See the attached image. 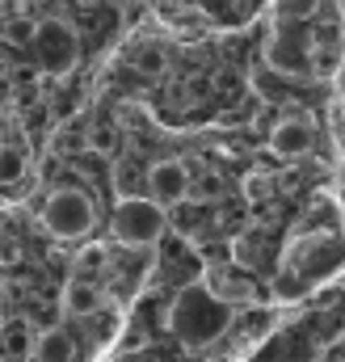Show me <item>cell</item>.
<instances>
[{
    "instance_id": "obj_14",
    "label": "cell",
    "mask_w": 345,
    "mask_h": 362,
    "mask_svg": "<svg viewBox=\"0 0 345 362\" xmlns=\"http://www.w3.org/2000/svg\"><path fill=\"white\" fill-rule=\"evenodd\" d=\"M135 68L148 72V76H160V72H165V51H160V47H144L139 59H135Z\"/></svg>"
},
{
    "instance_id": "obj_17",
    "label": "cell",
    "mask_w": 345,
    "mask_h": 362,
    "mask_svg": "<svg viewBox=\"0 0 345 362\" xmlns=\"http://www.w3.org/2000/svg\"><path fill=\"white\" fill-rule=\"evenodd\" d=\"M139 4H144V0H139Z\"/></svg>"
},
{
    "instance_id": "obj_11",
    "label": "cell",
    "mask_w": 345,
    "mask_h": 362,
    "mask_svg": "<svg viewBox=\"0 0 345 362\" xmlns=\"http://www.w3.org/2000/svg\"><path fill=\"white\" fill-rule=\"evenodd\" d=\"M34 30H38V21H30V17H13V21H4V38L8 42H17V47H30L34 42Z\"/></svg>"
},
{
    "instance_id": "obj_9",
    "label": "cell",
    "mask_w": 345,
    "mask_h": 362,
    "mask_svg": "<svg viewBox=\"0 0 345 362\" xmlns=\"http://www.w3.org/2000/svg\"><path fill=\"white\" fill-rule=\"evenodd\" d=\"M265 55H269V64L278 68V72H299L303 68V51L299 47H291V38H269V47H265Z\"/></svg>"
},
{
    "instance_id": "obj_2",
    "label": "cell",
    "mask_w": 345,
    "mask_h": 362,
    "mask_svg": "<svg viewBox=\"0 0 345 362\" xmlns=\"http://www.w3.org/2000/svg\"><path fill=\"white\" fill-rule=\"evenodd\" d=\"M165 206L152 194H135V198H118V211L110 219V232L118 245L127 249H152L165 236Z\"/></svg>"
},
{
    "instance_id": "obj_3",
    "label": "cell",
    "mask_w": 345,
    "mask_h": 362,
    "mask_svg": "<svg viewBox=\"0 0 345 362\" xmlns=\"http://www.w3.org/2000/svg\"><path fill=\"white\" fill-rule=\"evenodd\" d=\"M93 202H88L85 189H72V185H64V189H55L51 198H47V206H42V223H47V232L51 236H59V240H81L93 232Z\"/></svg>"
},
{
    "instance_id": "obj_4",
    "label": "cell",
    "mask_w": 345,
    "mask_h": 362,
    "mask_svg": "<svg viewBox=\"0 0 345 362\" xmlns=\"http://www.w3.org/2000/svg\"><path fill=\"white\" fill-rule=\"evenodd\" d=\"M34 64L42 68V72H51V76H64V72H72L76 68V59H81V42H76V30L68 25V21H59V17H47V21H38V30H34Z\"/></svg>"
},
{
    "instance_id": "obj_10",
    "label": "cell",
    "mask_w": 345,
    "mask_h": 362,
    "mask_svg": "<svg viewBox=\"0 0 345 362\" xmlns=\"http://www.w3.org/2000/svg\"><path fill=\"white\" fill-rule=\"evenodd\" d=\"M144 185H148V173H139L135 165H118L114 169V194L118 198H135V194H144Z\"/></svg>"
},
{
    "instance_id": "obj_15",
    "label": "cell",
    "mask_w": 345,
    "mask_h": 362,
    "mask_svg": "<svg viewBox=\"0 0 345 362\" xmlns=\"http://www.w3.org/2000/svg\"><path fill=\"white\" fill-rule=\"evenodd\" d=\"M21 173H25V160H21V152L4 148V152H0V181H17Z\"/></svg>"
},
{
    "instance_id": "obj_6",
    "label": "cell",
    "mask_w": 345,
    "mask_h": 362,
    "mask_svg": "<svg viewBox=\"0 0 345 362\" xmlns=\"http://www.w3.org/2000/svg\"><path fill=\"white\" fill-rule=\"evenodd\" d=\"M269 152L282 156V160L308 156V152H312V131H308V122H295V118L278 122V127L269 131Z\"/></svg>"
},
{
    "instance_id": "obj_5",
    "label": "cell",
    "mask_w": 345,
    "mask_h": 362,
    "mask_svg": "<svg viewBox=\"0 0 345 362\" xmlns=\"http://www.w3.org/2000/svg\"><path fill=\"white\" fill-rule=\"evenodd\" d=\"M148 194L160 202V206H177L189 198V169L185 160H156L148 169Z\"/></svg>"
},
{
    "instance_id": "obj_12",
    "label": "cell",
    "mask_w": 345,
    "mask_h": 362,
    "mask_svg": "<svg viewBox=\"0 0 345 362\" xmlns=\"http://www.w3.org/2000/svg\"><path fill=\"white\" fill-rule=\"evenodd\" d=\"M101 266H105V245L88 240L85 249L76 253V270H81V274H93V270H101Z\"/></svg>"
},
{
    "instance_id": "obj_8",
    "label": "cell",
    "mask_w": 345,
    "mask_h": 362,
    "mask_svg": "<svg viewBox=\"0 0 345 362\" xmlns=\"http://www.w3.org/2000/svg\"><path fill=\"white\" fill-rule=\"evenodd\" d=\"M59 303H64L68 316H93L97 303H101V291H97L93 282H81V278H76V282L64 286V299H59Z\"/></svg>"
},
{
    "instance_id": "obj_13",
    "label": "cell",
    "mask_w": 345,
    "mask_h": 362,
    "mask_svg": "<svg viewBox=\"0 0 345 362\" xmlns=\"http://www.w3.org/2000/svg\"><path fill=\"white\" fill-rule=\"evenodd\" d=\"M189 194L202 198V202H206V198H219V194H223V177H219V173H202L198 185H194V177H189Z\"/></svg>"
},
{
    "instance_id": "obj_7",
    "label": "cell",
    "mask_w": 345,
    "mask_h": 362,
    "mask_svg": "<svg viewBox=\"0 0 345 362\" xmlns=\"http://www.w3.org/2000/svg\"><path fill=\"white\" fill-rule=\"evenodd\" d=\"M34 358L38 362H76V341L64 329H47L34 337Z\"/></svg>"
},
{
    "instance_id": "obj_1",
    "label": "cell",
    "mask_w": 345,
    "mask_h": 362,
    "mask_svg": "<svg viewBox=\"0 0 345 362\" xmlns=\"http://www.w3.org/2000/svg\"><path fill=\"white\" fill-rule=\"evenodd\" d=\"M236 325V303L206 282H189L172 295L169 329L185 346H211Z\"/></svg>"
},
{
    "instance_id": "obj_16",
    "label": "cell",
    "mask_w": 345,
    "mask_h": 362,
    "mask_svg": "<svg viewBox=\"0 0 345 362\" xmlns=\"http://www.w3.org/2000/svg\"><path fill=\"white\" fill-rule=\"evenodd\" d=\"M30 350H34V346H25V337H21V333H13V341H8V354H17V358H21V354H30Z\"/></svg>"
}]
</instances>
